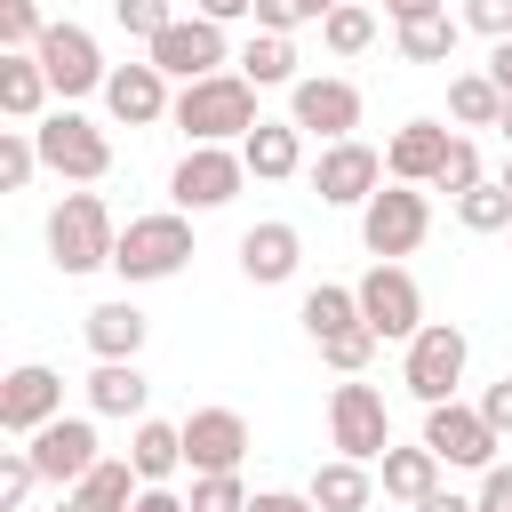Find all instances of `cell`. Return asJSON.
I'll use <instances>...</instances> for the list:
<instances>
[{
  "mask_svg": "<svg viewBox=\"0 0 512 512\" xmlns=\"http://www.w3.org/2000/svg\"><path fill=\"white\" fill-rule=\"evenodd\" d=\"M192 144H232L248 136L264 112H256V80L248 72H208V80H184L176 88V112H168Z\"/></svg>",
  "mask_w": 512,
  "mask_h": 512,
  "instance_id": "cell-1",
  "label": "cell"
},
{
  "mask_svg": "<svg viewBox=\"0 0 512 512\" xmlns=\"http://www.w3.org/2000/svg\"><path fill=\"white\" fill-rule=\"evenodd\" d=\"M184 264H192V216H184V208L128 216L120 240H112V272H120L128 288H144V280H176Z\"/></svg>",
  "mask_w": 512,
  "mask_h": 512,
  "instance_id": "cell-2",
  "label": "cell"
},
{
  "mask_svg": "<svg viewBox=\"0 0 512 512\" xmlns=\"http://www.w3.org/2000/svg\"><path fill=\"white\" fill-rule=\"evenodd\" d=\"M112 240H120V224H112L104 192H64V200L48 208V256H56V272H96V264H112Z\"/></svg>",
  "mask_w": 512,
  "mask_h": 512,
  "instance_id": "cell-3",
  "label": "cell"
},
{
  "mask_svg": "<svg viewBox=\"0 0 512 512\" xmlns=\"http://www.w3.org/2000/svg\"><path fill=\"white\" fill-rule=\"evenodd\" d=\"M424 232H432V200H424V184H376L368 192V208H360V248L368 256H416L424 248Z\"/></svg>",
  "mask_w": 512,
  "mask_h": 512,
  "instance_id": "cell-4",
  "label": "cell"
},
{
  "mask_svg": "<svg viewBox=\"0 0 512 512\" xmlns=\"http://www.w3.org/2000/svg\"><path fill=\"white\" fill-rule=\"evenodd\" d=\"M32 144H40V168L64 176V184H96V176L112 168V136H104L96 120H80L72 104L48 112V120H32Z\"/></svg>",
  "mask_w": 512,
  "mask_h": 512,
  "instance_id": "cell-5",
  "label": "cell"
},
{
  "mask_svg": "<svg viewBox=\"0 0 512 512\" xmlns=\"http://www.w3.org/2000/svg\"><path fill=\"white\" fill-rule=\"evenodd\" d=\"M464 360H472L464 328H456V320H424V328L408 336L400 384H408V392H416L424 408H440V400H456V384H464Z\"/></svg>",
  "mask_w": 512,
  "mask_h": 512,
  "instance_id": "cell-6",
  "label": "cell"
},
{
  "mask_svg": "<svg viewBox=\"0 0 512 512\" xmlns=\"http://www.w3.org/2000/svg\"><path fill=\"white\" fill-rule=\"evenodd\" d=\"M352 288H360V320H368L384 344H408V336L424 328V288H416V272H408V264L376 256Z\"/></svg>",
  "mask_w": 512,
  "mask_h": 512,
  "instance_id": "cell-7",
  "label": "cell"
},
{
  "mask_svg": "<svg viewBox=\"0 0 512 512\" xmlns=\"http://www.w3.org/2000/svg\"><path fill=\"white\" fill-rule=\"evenodd\" d=\"M328 440H336V456H352V464H376V456L392 448L384 392H376V384H360V376H344V384L328 392Z\"/></svg>",
  "mask_w": 512,
  "mask_h": 512,
  "instance_id": "cell-8",
  "label": "cell"
},
{
  "mask_svg": "<svg viewBox=\"0 0 512 512\" xmlns=\"http://www.w3.org/2000/svg\"><path fill=\"white\" fill-rule=\"evenodd\" d=\"M32 56H40V72H48V88H56L64 104H72V96H104V80H112L96 32H80V24H48Z\"/></svg>",
  "mask_w": 512,
  "mask_h": 512,
  "instance_id": "cell-9",
  "label": "cell"
},
{
  "mask_svg": "<svg viewBox=\"0 0 512 512\" xmlns=\"http://www.w3.org/2000/svg\"><path fill=\"white\" fill-rule=\"evenodd\" d=\"M144 56H152L168 80H208V72H224V64H232V48H224V24H216V16H176L168 32H152V40H144Z\"/></svg>",
  "mask_w": 512,
  "mask_h": 512,
  "instance_id": "cell-10",
  "label": "cell"
},
{
  "mask_svg": "<svg viewBox=\"0 0 512 512\" xmlns=\"http://www.w3.org/2000/svg\"><path fill=\"white\" fill-rule=\"evenodd\" d=\"M424 448H432L440 464L488 472V464H496V448H504V432H496L480 408H464V400H440V408H424Z\"/></svg>",
  "mask_w": 512,
  "mask_h": 512,
  "instance_id": "cell-11",
  "label": "cell"
},
{
  "mask_svg": "<svg viewBox=\"0 0 512 512\" xmlns=\"http://www.w3.org/2000/svg\"><path fill=\"white\" fill-rule=\"evenodd\" d=\"M240 184H248L240 144H192V152L176 160V176H168V192H176V208H184V216H192V208H224Z\"/></svg>",
  "mask_w": 512,
  "mask_h": 512,
  "instance_id": "cell-12",
  "label": "cell"
},
{
  "mask_svg": "<svg viewBox=\"0 0 512 512\" xmlns=\"http://www.w3.org/2000/svg\"><path fill=\"white\" fill-rule=\"evenodd\" d=\"M376 184H384V152H376V144H360V136L320 144V160H312V192H320L328 208H368Z\"/></svg>",
  "mask_w": 512,
  "mask_h": 512,
  "instance_id": "cell-13",
  "label": "cell"
},
{
  "mask_svg": "<svg viewBox=\"0 0 512 512\" xmlns=\"http://www.w3.org/2000/svg\"><path fill=\"white\" fill-rule=\"evenodd\" d=\"M288 120H296L304 136L336 144V136H352V128H360V88H352V80H336V72H304V80L288 88Z\"/></svg>",
  "mask_w": 512,
  "mask_h": 512,
  "instance_id": "cell-14",
  "label": "cell"
},
{
  "mask_svg": "<svg viewBox=\"0 0 512 512\" xmlns=\"http://www.w3.org/2000/svg\"><path fill=\"white\" fill-rule=\"evenodd\" d=\"M56 416H64V376H56L48 360H24V368L0 376V432L32 440V432L56 424Z\"/></svg>",
  "mask_w": 512,
  "mask_h": 512,
  "instance_id": "cell-15",
  "label": "cell"
},
{
  "mask_svg": "<svg viewBox=\"0 0 512 512\" xmlns=\"http://www.w3.org/2000/svg\"><path fill=\"white\" fill-rule=\"evenodd\" d=\"M104 112L120 120V128H152V120H168L176 112V96H168V72L144 56V64H112V80H104Z\"/></svg>",
  "mask_w": 512,
  "mask_h": 512,
  "instance_id": "cell-16",
  "label": "cell"
},
{
  "mask_svg": "<svg viewBox=\"0 0 512 512\" xmlns=\"http://www.w3.org/2000/svg\"><path fill=\"white\" fill-rule=\"evenodd\" d=\"M248 456V416L240 408H192L184 416V464L192 472H240Z\"/></svg>",
  "mask_w": 512,
  "mask_h": 512,
  "instance_id": "cell-17",
  "label": "cell"
},
{
  "mask_svg": "<svg viewBox=\"0 0 512 512\" xmlns=\"http://www.w3.org/2000/svg\"><path fill=\"white\" fill-rule=\"evenodd\" d=\"M296 264H304V232H296L288 216H264V224H248V232H240V272H248L256 288L296 280Z\"/></svg>",
  "mask_w": 512,
  "mask_h": 512,
  "instance_id": "cell-18",
  "label": "cell"
},
{
  "mask_svg": "<svg viewBox=\"0 0 512 512\" xmlns=\"http://www.w3.org/2000/svg\"><path fill=\"white\" fill-rule=\"evenodd\" d=\"M32 464H40V480H56V488H72L88 464H96V424L88 416H56V424H40L32 440Z\"/></svg>",
  "mask_w": 512,
  "mask_h": 512,
  "instance_id": "cell-19",
  "label": "cell"
},
{
  "mask_svg": "<svg viewBox=\"0 0 512 512\" xmlns=\"http://www.w3.org/2000/svg\"><path fill=\"white\" fill-rule=\"evenodd\" d=\"M448 144H456V136H448L440 120H400L392 144H384V176H392V184H432L440 160H448Z\"/></svg>",
  "mask_w": 512,
  "mask_h": 512,
  "instance_id": "cell-20",
  "label": "cell"
},
{
  "mask_svg": "<svg viewBox=\"0 0 512 512\" xmlns=\"http://www.w3.org/2000/svg\"><path fill=\"white\" fill-rule=\"evenodd\" d=\"M240 160H248L256 184H288V176L304 168V128H296V120H256V128L240 136Z\"/></svg>",
  "mask_w": 512,
  "mask_h": 512,
  "instance_id": "cell-21",
  "label": "cell"
},
{
  "mask_svg": "<svg viewBox=\"0 0 512 512\" xmlns=\"http://www.w3.org/2000/svg\"><path fill=\"white\" fill-rule=\"evenodd\" d=\"M136 488H144L136 456H96V464L64 488V504H72V512H128V504H136Z\"/></svg>",
  "mask_w": 512,
  "mask_h": 512,
  "instance_id": "cell-22",
  "label": "cell"
},
{
  "mask_svg": "<svg viewBox=\"0 0 512 512\" xmlns=\"http://www.w3.org/2000/svg\"><path fill=\"white\" fill-rule=\"evenodd\" d=\"M80 336H88V352H96V360H136V352H144V336H152V320H144L128 296H112V304H96V312L80 320Z\"/></svg>",
  "mask_w": 512,
  "mask_h": 512,
  "instance_id": "cell-23",
  "label": "cell"
},
{
  "mask_svg": "<svg viewBox=\"0 0 512 512\" xmlns=\"http://www.w3.org/2000/svg\"><path fill=\"white\" fill-rule=\"evenodd\" d=\"M48 96H56V88H48V72H40V56H32V48H0V112L32 128Z\"/></svg>",
  "mask_w": 512,
  "mask_h": 512,
  "instance_id": "cell-24",
  "label": "cell"
},
{
  "mask_svg": "<svg viewBox=\"0 0 512 512\" xmlns=\"http://www.w3.org/2000/svg\"><path fill=\"white\" fill-rule=\"evenodd\" d=\"M376 480H384V496L392 504H424L432 488H440V456L416 440V448H384L376 456Z\"/></svg>",
  "mask_w": 512,
  "mask_h": 512,
  "instance_id": "cell-25",
  "label": "cell"
},
{
  "mask_svg": "<svg viewBox=\"0 0 512 512\" xmlns=\"http://www.w3.org/2000/svg\"><path fill=\"white\" fill-rule=\"evenodd\" d=\"M320 512H368L376 504V472L368 464H352V456H328L320 472H312V488H304Z\"/></svg>",
  "mask_w": 512,
  "mask_h": 512,
  "instance_id": "cell-26",
  "label": "cell"
},
{
  "mask_svg": "<svg viewBox=\"0 0 512 512\" xmlns=\"http://www.w3.org/2000/svg\"><path fill=\"white\" fill-rule=\"evenodd\" d=\"M144 400H152V384H144L136 360H96V376H88V408L96 416H144Z\"/></svg>",
  "mask_w": 512,
  "mask_h": 512,
  "instance_id": "cell-27",
  "label": "cell"
},
{
  "mask_svg": "<svg viewBox=\"0 0 512 512\" xmlns=\"http://www.w3.org/2000/svg\"><path fill=\"white\" fill-rule=\"evenodd\" d=\"M304 336L312 344H328V336H344V328H368L360 320V288H336V280H320V288H304Z\"/></svg>",
  "mask_w": 512,
  "mask_h": 512,
  "instance_id": "cell-28",
  "label": "cell"
},
{
  "mask_svg": "<svg viewBox=\"0 0 512 512\" xmlns=\"http://www.w3.org/2000/svg\"><path fill=\"white\" fill-rule=\"evenodd\" d=\"M448 120L456 128H504V88L488 72H456L448 80Z\"/></svg>",
  "mask_w": 512,
  "mask_h": 512,
  "instance_id": "cell-29",
  "label": "cell"
},
{
  "mask_svg": "<svg viewBox=\"0 0 512 512\" xmlns=\"http://www.w3.org/2000/svg\"><path fill=\"white\" fill-rule=\"evenodd\" d=\"M128 456H136V472H144V480H168V472H184V424L136 416V440H128Z\"/></svg>",
  "mask_w": 512,
  "mask_h": 512,
  "instance_id": "cell-30",
  "label": "cell"
},
{
  "mask_svg": "<svg viewBox=\"0 0 512 512\" xmlns=\"http://www.w3.org/2000/svg\"><path fill=\"white\" fill-rule=\"evenodd\" d=\"M240 72L256 80V88H296L304 72H296V40L288 32H256L248 48H240Z\"/></svg>",
  "mask_w": 512,
  "mask_h": 512,
  "instance_id": "cell-31",
  "label": "cell"
},
{
  "mask_svg": "<svg viewBox=\"0 0 512 512\" xmlns=\"http://www.w3.org/2000/svg\"><path fill=\"white\" fill-rule=\"evenodd\" d=\"M320 40H328V56H360V48L376 40V8H368V0H336V8L320 16Z\"/></svg>",
  "mask_w": 512,
  "mask_h": 512,
  "instance_id": "cell-32",
  "label": "cell"
},
{
  "mask_svg": "<svg viewBox=\"0 0 512 512\" xmlns=\"http://www.w3.org/2000/svg\"><path fill=\"white\" fill-rule=\"evenodd\" d=\"M456 224L464 232H512V192L496 176H480L472 192H456Z\"/></svg>",
  "mask_w": 512,
  "mask_h": 512,
  "instance_id": "cell-33",
  "label": "cell"
},
{
  "mask_svg": "<svg viewBox=\"0 0 512 512\" xmlns=\"http://www.w3.org/2000/svg\"><path fill=\"white\" fill-rule=\"evenodd\" d=\"M400 56H408V64H448V56H456V16L440 8V16L400 24Z\"/></svg>",
  "mask_w": 512,
  "mask_h": 512,
  "instance_id": "cell-34",
  "label": "cell"
},
{
  "mask_svg": "<svg viewBox=\"0 0 512 512\" xmlns=\"http://www.w3.org/2000/svg\"><path fill=\"white\" fill-rule=\"evenodd\" d=\"M32 168H40L32 128H0V184H8V192H24V184H32Z\"/></svg>",
  "mask_w": 512,
  "mask_h": 512,
  "instance_id": "cell-35",
  "label": "cell"
},
{
  "mask_svg": "<svg viewBox=\"0 0 512 512\" xmlns=\"http://www.w3.org/2000/svg\"><path fill=\"white\" fill-rule=\"evenodd\" d=\"M376 344H384L376 328H344V336H328V344H320V360H328L336 376H360V368L376 360Z\"/></svg>",
  "mask_w": 512,
  "mask_h": 512,
  "instance_id": "cell-36",
  "label": "cell"
},
{
  "mask_svg": "<svg viewBox=\"0 0 512 512\" xmlns=\"http://www.w3.org/2000/svg\"><path fill=\"white\" fill-rule=\"evenodd\" d=\"M40 488V464L32 448H0V512H24V496Z\"/></svg>",
  "mask_w": 512,
  "mask_h": 512,
  "instance_id": "cell-37",
  "label": "cell"
},
{
  "mask_svg": "<svg viewBox=\"0 0 512 512\" xmlns=\"http://www.w3.org/2000/svg\"><path fill=\"white\" fill-rule=\"evenodd\" d=\"M192 512H248L240 472H192Z\"/></svg>",
  "mask_w": 512,
  "mask_h": 512,
  "instance_id": "cell-38",
  "label": "cell"
},
{
  "mask_svg": "<svg viewBox=\"0 0 512 512\" xmlns=\"http://www.w3.org/2000/svg\"><path fill=\"white\" fill-rule=\"evenodd\" d=\"M472 184H480V144H472V136H456V144H448V160H440V176H432V192H448V200H456V192H472Z\"/></svg>",
  "mask_w": 512,
  "mask_h": 512,
  "instance_id": "cell-39",
  "label": "cell"
},
{
  "mask_svg": "<svg viewBox=\"0 0 512 512\" xmlns=\"http://www.w3.org/2000/svg\"><path fill=\"white\" fill-rule=\"evenodd\" d=\"M40 32H48L40 0H0V48H40Z\"/></svg>",
  "mask_w": 512,
  "mask_h": 512,
  "instance_id": "cell-40",
  "label": "cell"
},
{
  "mask_svg": "<svg viewBox=\"0 0 512 512\" xmlns=\"http://www.w3.org/2000/svg\"><path fill=\"white\" fill-rule=\"evenodd\" d=\"M112 16H120V32H136V40H152V32H168L176 16H168V0H112Z\"/></svg>",
  "mask_w": 512,
  "mask_h": 512,
  "instance_id": "cell-41",
  "label": "cell"
},
{
  "mask_svg": "<svg viewBox=\"0 0 512 512\" xmlns=\"http://www.w3.org/2000/svg\"><path fill=\"white\" fill-rule=\"evenodd\" d=\"M464 24L488 32V40H504L512 32V0H464Z\"/></svg>",
  "mask_w": 512,
  "mask_h": 512,
  "instance_id": "cell-42",
  "label": "cell"
},
{
  "mask_svg": "<svg viewBox=\"0 0 512 512\" xmlns=\"http://www.w3.org/2000/svg\"><path fill=\"white\" fill-rule=\"evenodd\" d=\"M296 24H312L304 0H256V32H296Z\"/></svg>",
  "mask_w": 512,
  "mask_h": 512,
  "instance_id": "cell-43",
  "label": "cell"
},
{
  "mask_svg": "<svg viewBox=\"0 0 512 512\" xmlns=\"http://www.w3.org/2000/svg\"><path fill=\"white\" fill-rule=\"evenodd\" d=\"M480 512H512V464H504V456L480 472Z\"/></svg>",
  "mask_w": 512,
  "mask_h": 512,
  "instance_id": "cell-44",
  "label": "cell"
},
{
  "mask_svg": "<svg viewBox=\"0 0 512 512\" xmlns=\"http://www.w3.org/2000/svg\"><path fill=\"white\" fill-rule=\"evenodd\" d=\"M480 416H488V424H496V432L512 440V376H496V384L480 392Z\"/></svg>",
  "mask_w": 512,
  "mask_h": 512,
  "instance_id": "cell-45",
  "label": "cell"
},
{
  "mask_svg": "<svg viewBox=\"0 0 512 512\" xmlns=\"http://www.w3.org/2000/svg\"><path fill=\"white\" fill-rule=\"evenodd\" d=\"M128 512H192V496H176V488H168V480H144V488H136V504H128Z\"/></svg>",
  "mask_w": 512,
  "mask_h": 512,
  "instance_id": "cell-46",
  "label": "cell"
},
{
  "mask_svg": "<svg viewBox=\"0 0 512 512\" xmlns=\"http://www.w3.org/2000/svg\"><path fill=\"white\" fill-rule=\"evenodd\" d=\"M248 512H320L312 496H296V488H256L248 496Z\"/></svg>",
  "mask_w": 512,
  "mask_h": 512,
  "instance_id": "cell-47",
  "label": "cell"
},
{
  "mask_svg": "<svg viewBox=\"0 0 512 512\" xmlns=\"http://www.w3.org/2000/svg\"><path fill=\"white\" fill-rule=\"evenodd\" d=\"M488 80L512 96V32H504V40H488Z\"/></svg>",
  "mask_w": 512,
  "mask_h": 512,
  "instance_id": "cell-48",
  "label": "cell"
},
{
  "mask_svg": "<svg viewBox=\"0 0 512 512\" xmlns=\"http://www.w3.org/2000/svg\"><path fill=\"white\" fill-rule=\"evenodd\" d=\"M368 8H384L392 24H416V16H440V0H368Z\"/></svg>",
  "mask_w": 512,
  "mask_h": 512,
  "instance_id": "cell-49",
  "label": "cell"
},
{
  "mask_svg": "<svg viewBox=\"0 0 512 512\" xmlns=\"http://www.w3.org/2000/svg\"><path fill=\"white\" fill-rule=\"evenodd\" d=\"M200 16H216V24H240V16H256V0H192Z\"/></svg>",
  "mask_w": 512,
  "mask_h": 512,
  "instance_id": "cell-50",
  "label": "cell"
},
{
  "mask_svg": "<svg viewBox=\"0 0 512 512\" xmlns=\"http://www.w3.org/2000/svg\"><path fill=\"white\" fill-rule=\"evenodd\" d=\"M416 512H480V496H456V488H432Z\"/></svg>",
  "mask_w": 512,
  "mask_h": 512,
  "instance_id": "cell-51",
  "label": "cell"
},
{
  "mask_svg": "<svg viewBox=\"0 0 512 512\" xmlns=\"http://www.w3.org/2000/svg\"><path fill=\"white\" fill-rule=\"evenodd\" d=\"M328 8H336V0H304V16H312V24H320V16H328Z\"/></svg>",
  "mask_w": 512,
  "mask_h": 512,
  "instance_id": "cell-52",
  "label": "cell"
},
{
  "mask_svg": "<svg viewBox=\"0 0 512 512\" xmlns=\"http://www.w3.org/2000/svg\"><path fill=\"white\" fill-rule=\"evenodd\" d=\"M504 144H512V96H504Z\"/></svg>",
  "mask_w": 512,
  "mask_h": 512,
  "instance_id": "cell-53",
  "label": "cell"
},
{
  "mask_svg": "<svg viewBox=\"0 0 512 512\" xmlns=\"http://www.w3.org/2000/svg\"><path fill=\"white\" fill-rule=\"evenodd\" d=\"M496 184H504V192H512V152H504V176H496Z\"/></svg>",
  "mask_w": 512,
  "mask_h": 512,
  "instance_id": "cell-54",
  "label": "cell"
},
{
  "mask_svg": "<svg viewBox=\"0 0 512 512\" xmlns=\"http://www.w3.org/2000/svg\"><path fill=\"white\" fill-rule=\"evenodd\" d=\"M504 240H512V232H504Z\"/></svg>",
  "mask_w": 512,
  "mask_h": 512,
  "instance_id": "cell-55",
  "label": "cell"
}]
</instances>
